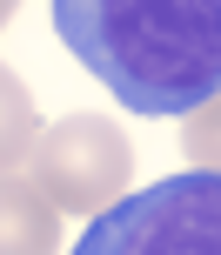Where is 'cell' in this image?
Instances as JSON below:
<instances>
[{
  "label": "cell",
  "instance_id": "obj_1",
  "mask_svg": "<svg viewBox=\"0 0 221 255\" xmlns=\"http://www.w3.org/2000/svg\"><path fill=\"white\" fill-rule=\"evenodd\" d=\"M47 13L128 115H195L221 94V0H47Z\"/></svg>",
  "mask_w": 221,
  "mask_h": 255
},
{
  "label": "cell",
  "instance_id": "obj_2",
  "mask_svg": "<svg viewBox=\"0 0 221 255\" xmlns=\"http://www.w3.org/2000/svg\"><path fill=\"white\" fill-rule=\"evenodd\" d=\"M67 255H221V175H168L80 229Z\"/></svg>",
  "mask_w": 221,
  "mask_h": 255
},
{
  "label": "cell",
  "instance_id": "obj_3",
  "mask_svg": "<svg viewBox=\"0 0 221 255\" xmlns=\"http://www.w3.org/2000/svg\"><path fill=\"white\" fill-rule=\"evenodd\" d=\"M27 181L47 195L61 215H101L128 195L134 181V148L107 115H67L40 128V141L27 148Z\"/></svg>",
  "mask_w": 221,
  "mask_h": 255
},
{
  "label": "cell",
  "instance_id": "obj_4",
  "mask_svg": "<svg viewBox=\"0 0 221 255\" xmlns=\"http://www.w3.org/2000/svg\"><path fill=\"white\" fill-rule=\"evenodd\" d=\"M0 255H61V208L27 175H0Z\"/></svg>",
  "mask_w": 221,
  "mask_h": 255
},
{
  "label": "cell",
  "instance_id": "obj_5",
  "mask_svg": "<svg viewBox=\"0 0 221 255\" xmlns=\"http://www.w3.org/2000/svg\"><path fill=\"white\" fill-rule=\"evenodd\" d=\"M34 141H40L34 94H27V81L0 61V175H13V168L27 161V148H34Z\"/></svg>",
  "mask_w": 221,
  "mask_h": 255
},
{
  "label": "cell",
  "instance_id": "obj_6",
  "mask_svg": "<svg viewBox=\"0 0 221 255\" xmlns=\"http://www.w3.org/2000/svg\"><path fill=\"white\" fill-rule=\"evenodd\" d=\"M181 148L201 175H221V94H208L195 115H181Z\"/></svg>",
  "mask_w": 221,
  "mask_h": 255
},
{
  "label": "cell",
  "instance_id": "obj_7",
  "mask_svg": "<svg viewBox=\"0 0 221 255\" xmlns=\"http://www.w3.org/2000/svg\"><path fill=\"white\" fill-rule=\"evenodd\" d=\"M13 7H20V0H0V27H7V20H13Z\"/></svg>",
  "mask_w": 221,
  "mask_h": 255
}]
</instances>
